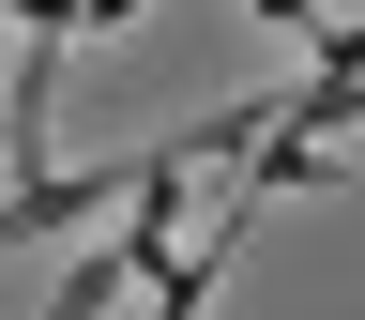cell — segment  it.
Here are the masks:
<instances>
[{"label": "cell", "instance_id": "6da1fadb", "mask_svg": "<svg viewBox=\"0 0 365 320\" xmlns=\"http://www.w3.org/2000/svg\"><path fill=\"white\" fill-rule=\"evenodd\" d=\"M107 305H122V244H91L61 290H46V320H107Z\"/></svg>", "mask_w": 365, "mask_h": 320}, {"label": "cell", "instance_id": "7a4b0ae2", "mask_svg": "<svg viewBox=\"0 0 365 320\" xmlns=\"http://www.w3.org/2000/svg\"><path fill=\"white\" fill-rule=\"evenodd\" d=\"M76 31H137V0H91V16H76Z\"/></svg>", "mask_w": 365, "mask_h": 320}]
</instances>
